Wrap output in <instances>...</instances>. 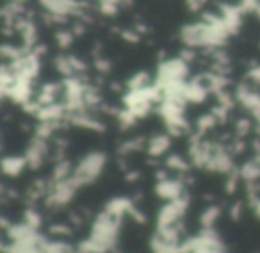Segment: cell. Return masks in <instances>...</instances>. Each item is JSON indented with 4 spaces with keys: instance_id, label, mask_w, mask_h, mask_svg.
Instances as JSON below:
<instances>
[{
    "instance_id": "6da1fadb",
    "label": "cell",
    "mask_w": 260,
    "mask_h": 253,
    "mask_svg": "<svg viewBox=\"0 0 260 253\" xmlns=\"http://www.w3.org/2000/svg\"><path fill=\"white\" fill-rule=\"evenodd\" d=\"M104 163H105V157L102 155V153H93V155L86 157V159L82 161V164L79 166V170H77L73 180L79 185L84 184V182H91L102 171Z\"/></svg>"
},
{
    "instance_id": "7a4b0ae2",
    "label": "cell",
    "mask_w": 260,
    "mask_h": 253,
    "mask_svg": "<svg viewBox=\"0 0 260 253\" xmlns=\"http://www.w3.org/2000/svg\"><path fill=\"white\" fill-rule=\"evenodd\" d=\"M157 193L166 200H177L182 195V184L177 180H162L157 185Z\"/></svg>"
},
{
    "instance_id": "3957f363",
    "label": "cell",
    "mask_w": 260,
    "mask_h": 253,
    "mask_svg": "<svg viewBox=\"0 0 260 253\" xmlns=\"http://www.w3.org/2000/svg\"><path fill=\"white\" fill-rule=\"evenodd\" d=\"M23 166H25V161L20 157H9V159H4V164H2L8 175H18L23 170Z\"/></svg>"
},
{
    "instance_id": "277c9868",
    "label": "cell",
    "mask_w": 260,
    "mask_h": 253,
    "mask_svg": "<svg viewBox=\"0 0 260 253\" xmlns=\"http://www.w3.org/2000/svg\"><path fill=\"white\" fill-rule=\"evenodd\" d=\"M168 146H170V139H168L166 136H159V138L152 139V143H150V146H148V152L152 153V155H160L162 152H166Z\"/></svg>"
},
{
    "instance_id": "5b68a950",
    "label": "cell",
    "mask_w": 260,
    "mask_h": 253,
    "mask_svg": "<svg viewBox=\"0 0 260 253\" xmlns=\"http://www.w3.org/2000/svg\"><path fill=\"white\" fill-rule=\"evenodd\" d=\"M217 216H219V209H217V207H210V209L207 210V212L202 216V225H203V228H210V227H212L214 221L217 219Z\"/></svg>"
},
{
    "instance_id": "8992f818",
    "label": "cell",
    "mask_w": 260,
    "mask_h": 253,
    "mask_svg": "<svg viewBox=\"0 0 260 253\" xmlns=\"http://www.w3.org/2000/svg\"><path fill=\"white\" fill-rule=\"evenodd\" d=\"M25 223L29 225V227H32L34 230H38V228H40V225H41V217L38 216L34 210H29V212L25 214Z\"/></svg>"
},
{
    "instance_id": "52a82bcc",
    "label": "cell",
    "mask_w": 260,
    "mask_h": 253,
    "mask_svg": "<svg viewBox=\"0 0 260 253\" xmlns=\"http://www.w3.org/2000/svg\"><path fill=\"white\" fill-rule=\"evenodd\" d=\"M168 164H170L171 168H175V170H185V168H187V164H185L180 157H170Z\"/></svg>"
},
{
    "instance_id": "ba28073f",
    "label": "cell",
    "mask_w": 260,
    "mask_h": 253,
    "mask_svg": "<svg viewBox=\"0 0 260 253\" xmlns=\"http://www.w3.org/2000/svg\"><path fill=\"white\" fill-rule=\"evenodd\" d=\"M52 234H57V235H70L72 234V230H70L68 227H64V225H54V227L50 228Z\"/></svg>"
},
{
    "instance_id": "9c48e42d",
    "label": "cell",
    "mask_w": 260,
    "mask_h": 253,
    "mask_svg": "<svg viewBox=\"0 0 260 253\" xmlns=\"http://www.w3.org/2000/svg\"><path fill=\"white\" fill-rule=\"evenodd\" d=\"M241 203H235L234 207H232V217H234V219H237L239 217V214H241Z\"/></svg>"
}]
</instances>
